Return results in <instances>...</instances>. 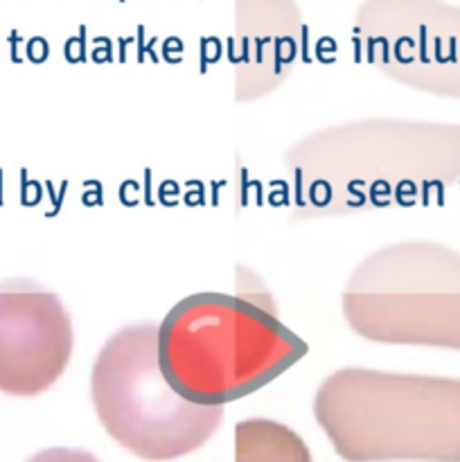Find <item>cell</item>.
Returning a JSON list of instances; mask_svg holds the SVG:
<instances>
[{"label":"cell","mask_w":460,"mask_h":462,"mask_svg":"<svg viewBox=\"0 0 460 462\" xmlns=\"http://www.w3.org/2000/svg\"><path fill=\"white\" fill-rule=\"evenodd\" d=\"M314 420L345 462H460V379L341 368L316 388Z\"/></svg>","instance_id":"obj_3"},{"label":"cell","mask_w":460,"mask_h":462,"mask_svg":"<svg viewBox=\"0 0 460 462\" xmlns=\"http://www.w3.org/2000/svg\"><path fill=\"white\" fill-rule=\"evenodd\" d=\"M27 462H99L90 451L66 449V447H52L32 456Z\"/></svg>","instance_id":"obj_8"},{"label":"cell","mask_w":460,"mask_h":462,"mask_svg":"<svg viewBox=\"0 0 460 462\" xmlns=\"http://www.w3.org/2000/svg\"><path fill=\"white\" fill-rule=\"evenodd\" d=\"M72 320L57 293L32 280L0 282V393L36 397L68 370Z\"/></svg>","instance_id":"obj_6"},{"label":"cell","mask_w":460,"mask_h":462,"mask_svg":"<svg viewBox=\"0 0 460 462\" xmlns=\"http://www.w3.org/2000/svg\"><path fill=\"white\" fill-rule=\"evenodd\" d=\"M291 197L305 215H356L413 206L460 180V125L363 120L329 126L284 153Z\"/></svg>","instance_id":"obj_1"},{"label":"cell","mask_w":460,"mask_h":462,"mask_svg":"<svg viewBox=\"0 0 460 462\" xmlns=\"http://www.w3.org/2000/svg\"><path fill=\"white\" fill-rule=\"evenodd\" d=\"M90 402L104 431L135 458L170 462L201 449L224 422V406L188 402L158 361V325L133 323L99 347Z\"/></svg>","instance_id":"obj_4"},{"label":"cell","mask_w":460,"mask_h":462,"mask_svg":"<svg viewBox=\"0 0 460 462\" xmlns=\"http://www.w3.org/2000/svg\"><path fill=\"white\" fill-rule=\"evenodd\" d=\"M307 350L271 307L230 293H192L158 323L162 374L180 397L201 406L253 395Z\"/></svg>","instance_id":"obj_2"},{"label":"cell","mask_w":460,"mask_h":462,"mask_svg":"<svg viewBox=\"0 0 460 462\" xmlns=\"http://www.w3.org/2000/svg\"><path fill=\"white\" fill-rule=\"evenodd\" d=\"M235 462H314L307 442L275 420L251 418L235 424Z\"/></svg>","instance_id":"obj_7"},{"label":"cell","mask_w":460,"mask_h":462,"mask_svg":"<svg viewBox=\"0 0 460 462\" xmlns=\"http://www.w3.org/2000/svg\"><path fill=\"white\" fill-rule=\"evenodd\" d=\"M341 310L370 343L460 352V253L427 239L373 251L347 278Z\"/></svg>","instance_id":"obj_5"}]
</instances>
